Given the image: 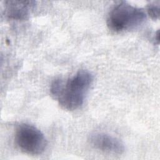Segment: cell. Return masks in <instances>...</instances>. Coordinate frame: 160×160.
Here are the masks:
<instances>
[{"mask_svg": "<svg viewBox=\"0 0 160 160\" xmlns=\"http://www.w3.org/2000/svg\"><path fill=\"white\" fill-rule=\"evenodd\" d=\"M89 141L93 148L104 152L121 154L125 151L124 145L121 141L104 132H96L91 134Z\"/></svg>", "mask_w": 160, "mask_h": 160, "instance_id": "obj_4", "label": "cell"}, {"mask_svg": "<svg viewBox=\"0 0 160 160\" xmlns=\"http://www.w3.org/2000/svg\"><path fill=\"white\" fill-rule=\"evenodd\" d=\"M148 14L154 20L159 18V6L155 4H149L148 7Z\"/></svg>", "mask_w": 160, "mask_h": 160, "instance_id": "obj_6", "label": "cell"}, {"mask_svg": "<svg viewBox=\"0 0 160 160\" xmlns=\"http://www.w3.org/2000/svg\"><path fill=\"white\" fill-rule=\"evenodd\" d=\"M146 17L142 9L122 1L111 9L108 16L107 25L114 32L131 30L141 25Z\"/></svg>", "mask_w": 160, "mask_h": 160, "instance_id": "obj_2", "label": "cell"}, {"mask_svg": "<svg viewBox=\"0 0 160 160\" xmlns=\"http://www.w3.org/2000/svg\"><path fill=\"white\" fill-rule=\"evenodd\" d=\"M15 142L21 151L31 155L42 153L47 146L43 133L35 126L26 123L20 124L16 128Z\"/></svg>", "mask_w": 160, "mask_h": 160, "instance_id": "obj_3", "label": "cell"}, {"mask_svg": "<svg viewBox=\"0 0 160 160\" xmlns=\"http://www.w3.org/2000/svg\"><path fill=\"white\" fill-rule=\"evenodd\" d=\"M34 4V2L31 1H6L5 14L10 19H24L28 16Z\"/></svg>", "mask_w": 160, "mask_h": 160, "instance_id": "obj_5", "label": "cell"}, {"mask_svg": "<svg viewBox=\"0 0 160 160\" xmlns=\"http://www.w3.org/2000/svg\"><path fill=\"white\" fill-rule=\"evenodd\" d=\"M92 81L93 76L87 70H80L66 81L63 80L56 97L60 106L69 111L79 108L83 104Z\"/></svg>", "mask_w": 160, "mask_h": 160, "instance_id": "obj_1", "label": "cell"}]
</instances>
